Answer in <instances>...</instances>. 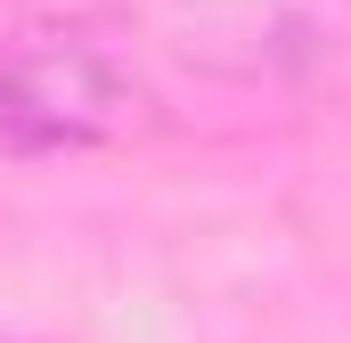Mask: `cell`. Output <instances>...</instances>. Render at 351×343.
Instances as JSON below:
<instances>
[{"mask_svg":"<svg viewBox=\"0 0 351 343\" xmlns=\"http://www.w3.org/2000/svg\"><path fill=\"white\" fill-rule=\"evenodd\" d=\"M0 343H8V335H0Z\"/></svg>","mask_w":351,"mask_h":343,"instance_id":"obj_2","label":"cell"},{"mask_svg":"<svg viewBox=\"0 0 351 343\" xmlns=\"http://www.w3.org/2000/svg\"><path fill=\"white\" fill-rule=\"evenodd\" d=\"M0 123L33 147H66L114 123V74L74 41H25L0 58Z\"/></svg>","mask_w":351,"mask_h":343,"instance_id":"obj_1","label":"cell"}]
</instances>
